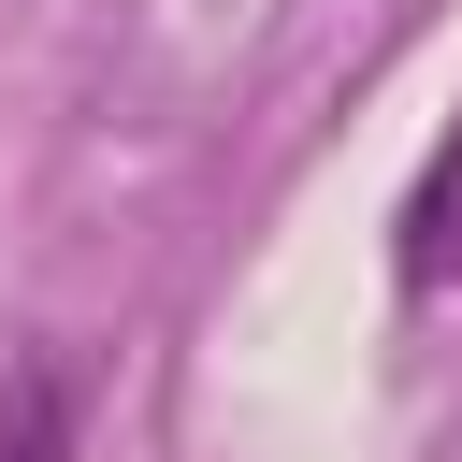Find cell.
Instances as JSON below:
<instances>
[{
  "label": "cell",
  "instance_id": "obj_1",
  "mask_svg": "<svg viewBox=\"0 0 462 462\" xmlns=\"http://www.w3.org/2000/svg\"><path fill=\"white\" fill-rule=\"evenodd\" d=\"M0 462H72V375L58 361H29L0 390Z\"/></svg>",
  "mask_w": 462,
  "mask_h": 462
}]
</instances>
